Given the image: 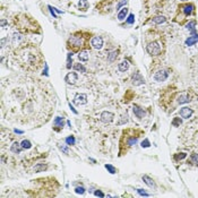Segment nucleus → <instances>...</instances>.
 Masks as SVG:
<instances>
[{
	"label": "nucleus",
	"instance_id": "obj_40",
	"mask_svg": "<svg viewBox=\"0 0 198 198\" xmlns=\"http://www.w3.org/2000/svg\"><path fill=\"white\" fill-rule=\"evenodd\" d=\"M60 149H61V151L64 152L65 154H68V149H67V147L65 146V145H62V146H60Z\"/></svg>",
	"mask_w": 198,
	"mask_h": 198
},
{
	"label": "nucleus",
	"instance_id": "obj_38",
	"mask_svg": "<svg viewBox=\"0 0 198 198\" xmlns=\"http://www.w3.org/2000/svg\"><path fill=\"white\" fill-rule=\"evenodd\" d=\"M137 193L139 194V195H142V196H146V197H148V196H149L148 194L145 193V191L143 190V189H137Z\"/></svg>",
	"mask_w": 198,
	"mask_h": 198
},
{
	"label": "nucleus",
	"instance_id": "obj_7",
	"mask_svg": "<svg viewBox=\"0 0 198 198\" xmlns=\"http://www.w3.org/2000/svg\"><path fill=\"white\" fill-rule=\"evenodd\" d=\"M74 103L77 105H83L87 103V95L86 94H77L74 99Z\"/></svg>",
	"mask_w": 198,
	"mask_h": 198
},
{
	"label": "nucleus",
	"instance_id": "obj_26",
	"mask_svg": "<svg viewBox=\"0 0 198 198\" xmlns=\"http://www.w3.org/2000/svg\"><path fill=\"white\" fill-rule=\"evenodd\" d=\"M105 169L108 170V171L110 172L111 174H114L115 173V168H114V166H112L111 164H105Z\"/></svg>",
	"mask_w": 198,
	"mask_h": 198
},
{
	"label": "nucleus",
	"instance_id": "obj_25",
	"mask_svg": "<svg viewBox=\"0 0 198 198\" xmlns=\"http://www.w3.org/2000/svg\"><path fill=\"white\" fill-rule=\"evenodd\" d=\"M186 156H187L186 153H178V154L174 155V160H176V161H179V160H184Z\"/></svg>",
	"mask_w": 198,
	"mask_h": 198
},
{
	"label": "nucleus",
	"instance_id": "obj_23",
	"mask_svg": "<svg viewBox=\"0 0 198 198\" xmlns=\"http://www.w3.org/2000/svg\"><path fill=\"white\" fill-rule=\"evenodd\" d=\"M74 69H75V70L81 71V73H85V71H86V68L82 64H75V65H74Z\"/></svg>",
	"mask_w": 198,
	"mask_h": 198
},
{
	"label": "nucleus",
	"instance_id": "obj_13",
	"mask_svg": "<svg viewBox=\"0 0 198 198\" xmlns=\"http://www.w3.org/2000/svg\"><path fill=\"white\" fill-rule=\"evenodd\" d=\"M69 42H70V43L73 44L74 47H79V45H81V43H82L81 36H79V35H74V36H71V37H70Z\"/></svg>",
	"mask_w": 198,
	"mask_h": 198
},
{
	"label": "nucleus",
	"instance_id": "obj_10",
	"mask_svg": "<svg viewBox=\"0 0 198 198\" xmlns=\"http://www.w3.org/2000/svg\"><path fill=\"white\" fill-rule=\"evenodd\" d=\"M132 111H134V113H135V115H136L137 118H139V119H142V118H144L145 117V111L143 110V109H140V108H138L137 105H135L134 108H132Z\"/></svg>",
	"mask_w": 198,
	"mask_h": 198
},
{
	"label": "nucleus",
	"instance_id": "obj_20",
	"mask_svg": "<svg viewBox=\"0 0 198 198\" xmlns=\"http://www.w3.org/2000/svg\"><path fill=\"white\" fill-rule=\"evenodd\" d=\"M88 52L86 51V50H84V51H81L79 52V54H78V58H79V60L81 61H87L88 60Z\"/></svg>",
	"mask_w": 198,
	"mask_h": 198
},
{
	"label": "nucleus",
	"instance_id": "obj_11",
	"mask_svg": "<svg viewBox=\"0 0 198 198\" xmlns=\"http://www.w3.org/2000/svg\"><path fill=\"white\" fill-rule=\"evenodd\" d=\"M143 181H144V182L149 187V188L156 189V185H155V182L153 181V179H151L148 176H143Z\"/></svg>",
	"mask_w": 198,
	"mask_h": 198
},
{
	"label": "nucleus",
	"instance_id": "obj_30",
	"mask_svg": "<svg viewBox=\"0 0 198 198\" xmlns=\"http://www.w3.org/2000/svg\"><path fill=\"white\" fill-rule=\"evenodd\" d=\"M137 140H138V139H137V137H134V138H130V139L127 142V145H128V146H132V145H135V144L137 143Z\"/></svg>",
	"mask_w": 198,
	"mask_h": 198
},
{
	"label": "nucleus",
	"instance_id": "obj_14",
	"mask_svg": "<svg viewBox=\"0 0 198 198\" xmlns=\"http://www.w3.org/2000/svg\"><path fill=\"white\" fill-rule=\"evenodd\" d=\"M197 42H198V34H194L186 40V45L190 47V45H194V44L197 43Z\"/></svg>",
	"mask_w": 198,
	"mask_h": 198
},
{
	"label": "nucleus",
	"instance_id": "obj_27",
	"mask_svg": "<svg viewBox=\"0 0 198 198\" xmlns=\"http://www.w3.org/2000/svg\"><path fill=\"white\" fill-rule=\"evenodd\" d=\"M117 54H118V51H113V52H111V53H110V56L108 57V61L112 62L113 60H114V59L117 58Z\"/></svg>",
	"mask_w": 198,
	"mask_h": 198
},
{
	"label": "nucleus",
	"instance_id": "obj_6",
	"mask_svg": "<svg viewBox=\"0 0 198 198\" xmlns=\"http://www.w3.org/2000/svg\"><path fill=\"white\" fill-rule=\"evenodd\" d=\"M91 44H92V47L94 49L100 50L103 47V39L101 36H94L93 39L91 40Z\"/></svg>",
	"mask_w": 198,
	"mask_h": 198
},
{
	"label": "nucleus",
	"instance_id": "obj_15",
	"mask_svg": "<svg viewBox=\"0 0 198 198\" xmlns=\"http://www.w3.org/2000/svg\"><path fill=\"white\" fill-rule=\"evenodd\" d=\"M188 102H190V96H189L188 94H186V93L181 94V95L178 98V103H180V104L188 103Z\"/></svg>",
	"mask_w": 198,
	"mask_h": 198
},
{
	"label": "nucleus",
	"instance_id": "obj_37",
	"mask_svg": "<svg viewBox=\"0 0 198 198\" xmlns=\"http://www.w3.org/2000/svg\"><path fill=\"white\" fill-rule=\"evenodd\" d=\"M149 145H151V143H149V140L148 139H145L144 142H142V147H149Z\"/></svg>",
	"mask_w": 198,
	"mask_h": 198
},
{
	"label": "nucleus",
	"instance_id": "obj_4",
	"mask_svg": "<svg viewBox=\"0 0 198 198\" xmlns=\"http://www.w3.org/2000/svg\"><path fill=\"white\" fill-rule=\"evenodd\" d=\"M114 118V114L112 112H109V111H103L101 113V117H100V120L102 121L103 123H109L111 122Z\"/></svg>",
	"mask_w": 198,
	"mask_h": 198
},
{
	"label": "nucleus",
	"instance_id": "obj_44",
	"mask_svg": "<svg viewBox=\"0 0 198 198\" xmlns=\"http://www.w3.org/2000/svg\"><path fill=\"white\" fill-rule=\"evenodd\" d=\"M69 108H70V109H71V111H73V112H74V113H75V114H77V111H76V110H75V109H74V106H71V104H69Z\"/></svg>",
	"mask_w": 198,
	"mask_h": 198
},
{
	"label": "nucleus",
	"instance_id": "obj_3",
	"mask_svg": "<svg viewBox=\"0 0 198 198\" xmlns=\"http://www.w3.org/2000/svg\"><path fill=\"white\" fill-rule=\"evenodd\" d=\"M169 77V73H168V70H164V69H162V70H159L155 73L154 75V81L156 82H164L166 78Z\"/></svg>",
	"mask_w": 198,
	"mask_h": 198
},
{
	"label": "nucleus",
	"instance_id": "obj_31",
	"mask_svg": "<svg viewBox=\"0 0 198 198\" xmlns=\"http://www.w3.org/2000/svg\"><path fill=\"white\" fill-rule=\"evenodd\" d=\"M20 39H22V36H20L19 34H17V33H15L14 34V36H12V42H14V43H16V42H19L20 41Z\"/></svg>",
	"mask_w": 198,
	"mask_h": 198
},
{
	"label": "nucleus",
	"instance_id": "obj_22",
	"mask_svg": "<svg viewBox=\"0 0 198 198\" xmlns=\"http://www.w3.org/2000/svg\"><path fill=\"white\" fill-rule=\"evenodd\" d=\"M165 20H166V18L164 17V16H156V17H154L152 19V22L155 23V24H162V23H164Z\"/></svg>",
	"mask_w": 198,
	"mask_h": 198
},
{
	"label": "nucleus",
	"instance_id": "obj_17",
	"mask_svg": "<svg viewBox=\"0 0 198 198\" xmlns=\"http://www.w3.org/2000/svg\"><path fill=\"white\" fill-rule=\"evenodd\" d=\"M182 10H184V12H185V15H190L191 12H193V9H194V6L193 5H189V3H187V5H185V6H182Z\"/></svg>",
	"mask_w": 198,
	"mask_h": 198
},
{
	"label": "nucleus",
	"instance_id": "obj_32",
	"mask_svg": "<svg viewBox=\"0 0 198 198\" xmlns=\"http://www.w3.org/2000/svg\"><path fill=\"white\" fill-rule=\"evenodd\" d=\"M79 7H81V8H84V9H86V8L88 7L87 0H81V2H79Z\"/></svg>",
	"mask_w": 198,
	"mask_h": 198
},
{
	"label": "nucleus",
	"instance_id": "obj_45",
	"mask_svg": "<svg viewBox=\"0 0 198 198\" xmlns=\"http://www.w3.org/2000/svg\"><path fill=\"white\" fill-rule=\"evenodd\" d=\"M14 131L16 132V134H23V131H22V130H18V129H15Z\"/></svg>",
	"mask_w": 198,
	"mask_h": 198
},
{
	"label": "nucleus",
	"instance_id": "obj_34",
	"mask_svg": "<svg viewBox=\"0 0 198 198\" xmlns=\"http://www.w3.org/2000/svg\"><path fill=\"white\" fill-rule=\"evenodd\" d=\"M172 125H173L174 127H178V126H180V125H181V120H180V118H174L173 121H172Z\"/></svg>",
	"mask_w": 198,
	"mask_h": 198
},
{
	"label": "nucleus",
	"instance_id": "obj_29",
	"mask_svg": "<svg viewBox=\"0 0 198 198\" xmlns=\"http://www.w3.org/2000/svg\"><path fill=\"white\" fill-rule=\"evenodd\" d=\"M195 26H196V22H195V20H193V22H189L188 24L186 25L187 29H190V31H194V29H195Z\"/></svg>",
	"mask_w": 198,
	"mask_h": 198
},
{
	"label": "nucleus",
	"instance_id": "obj_35",
	"mask_svg": "<svg viewBox=\"0 0 198 198\" xmlns=\"http://www.w3.org/2000/svg\"><path fill=\"white\" fill-rule=\"evenodd\" d=\"M190 160H191V162H193V163L197 164L198 163V154H195V153H194V154H191Z\"/></svg>",
	"mask_w": 198,
	"mask_h": 198
},
{
	"label": "nucleus",
	"instance_id": "obj_19",
	"mask_svg": "<svg viewBox=\"0 0 198 198\" xmlns=\"http://www.w3.org/2000/svg\"><path fill=\"white\" fill-rule=\"evenodd\" d=\"M47 168H48L47 164L39 163V164H36V165L34 166V171L35 172H42V171H44V170H47Z\"/></svg>",
	"mask_w": 198,
	"mask_h": 198
},
{
	"label": "nucleus",
	"instance_id": "obj_5",
	"mask_svg": "<svg viewBox=\"0 0 198 198\" xmlns=\"http://www.w3.org/2000/svg\"><path fill=\"white\" fill-rule=\"evenodd\" d=\"M131 82H132V84H134L135 86H138V85H142V84H145V79L143 78L142 75H140L138 71H136V73L132 74Z\"/></svg>",
	"mask_w": 198,
	"mask_h": 198
},
{
	"label": "nucleus",
	"instance_id": "obj_16",
	"mask_svg": "<svg viewBox=\"0 0 198 198\" xmlns=\"http://www.w3.org/2000/svg\"><path fill=\"white\" fill-rule=\"evenodd\" d=\"M127 14H128V8L127 7H123L122 9L118 12V19H119V20H123L126 18V16H127Z\"/></svg>",
	"mask_w": 198,
	"mask_h": 198
},
{
	"label": "nucleus",
	"instance_id": "obj_2",
	"mask_svg": "<svg viewBox=\"0 0 198 198\" xmlns=\"http://www.w3.org/2000/svg\"><path fill=\"white\" fill-rule=\"evenodd\" d=\"M146 50L152 56H157V54H160V52H161V45H160L157 42H151L146 47Z\"/></svg>",
	"mask_w": 198,
	"mask_h": 198
},
{
	"label": "nucleus",
	"instance_id": "obj_42",
	"mask_svg": "<svg viewBox=\"0 0 198 198\" xmlns=\"http://www.w3.org/2000/svg\"><path fill=\"white\" fill-rule=\"evenodd\" d=\"M49 9H50V11H51V14L53 15V17H54V18H57V15L54 14V8H52L51 6H49Z\"/></svg>",
	"mask_w": 198,
	"mask_h": 198
},
{
	"label": "nucleus",
	"instance_id": "obj_8",
	"mask_svg": "<svg viewBox=\"0 0 198 198\" xmlns=\"http://www.w3.org/2000/svg\"><path fill=\"white\" fill-rule=\"evenodd\" d=\"M77 81H78V76H77L76 73H69V74H67V76L65 77V82H66L67 84H70V85L76 84Z\"/></svg>",
	"mask_w": 198,
	"mask_h": 198
},
{
	"label": "nucleus",
	"instance_id": "obj_18",
	"mask_svg": "<svg viewBox=\"0 0 198 198\" xmlns=\"http://www.w3.org/2000/svg\"><path fill=\"white\" fill-rule=\"evenodd\" d=\"M118 68H119L120 71H126V70H128V68H129V62H128L127 60H123V61H121V62L119 64Z\"/></svg>",
	"mask_w": 198,
	"mask_h": 198
},
{
	"label": "nucleus",
	"instance_id": "obj_12",
	"mask_svg": "<svg viewBox=\"0 0 198 198\" xmlns=\"http://www.w3.org/2000/svg\"><path fill=\"white\" fill-rule=\"evenodd\" d=\"M22 145L19 144V143H17V142H15L14 144L10 146V151L12 152V153H15V154H19L20 153V151H22Z\"/></svg>",
	"mask_w": 198,
	"mask_h": 198
},
{
	"label": "nucleus",
	"instance_id": "obj_9",
	"mask_svg": "<svg viewBox=\"0 0 198 198\" xmlns=\"http://www.w3.org/2000/svg\"><path fill=\"white\" fill-rule=\"evenodd\" d=\"M193 114V109L188 108V106H185L180 110V115L181 118H184V119H189Z\"/></svg>",
	"mask_w": 198,
	"mask_h": 198
},
{
	"label": "nucleus",
	"instance_id": "obj_39",
	"mask_svg": "<svg viewBox=\"0 0 198 198\" xmlns=\"http://www.w3.org/2000/svg\"><path fill=\"white\" fill-rule=\"evenodd\" d=\"M94 195L98 196V197H104V194H103L102 191H100V190H96L95 193H94Z\"/></svg>",
	"mask_w": 198,
	"mask_h": 198
},
{
	"label": "nucleus",
	"instance_id": "obj_21",
	"mask_svg": "<svg viewBox=\"0 0 198 198\" xmlns=\"http://www.w3.org/2000/svg\"><path fill=\"white\" fill-rule=\"evenodd\" d=\"M53 123H54V126H56V127H59V128L64 127V118H61V117H57L56 119H54Z\"/></svg>",
	"mask_w": 198,
	"mask_h": 198
},
{
	"label": "nucleus",
	"instance_id": "obj_46",
	"mask_svg": "<svg viewBox=\"0 0 198 198\" xmlns=\"http://www.w3.org/2000/svg\"><path fill=\"white\" fill-rule=\"evenodd\" d=\"M181 1H187V0H181Z\"/></svg>",
	"mask_w": 198,
	"mask_h": 198
},
{
	"label": "nucleus",
	"instance_id": "obj_24",
	"mask_svg": "<svg viewBox=\"0 0 198 198\" xmlns=\"http://www.w3.org/2000/svg\"><path fill=\"white\" fill-rule=\"evenodd\" d=\"M20 145H22V147L24 149H28V148H31L32 147V144H31V142L29 140H27V139H24L22 143H20Z\"/></svg>",
	"mask_w": 198,
	"mask_h": 198
},
{
	"label": "nucleus",
	"instance_id": "obj_28",
	"mask_svg": "<svg viewBox=\"0 0 198 198\" xmlns=\"http://www.w3.org/2000/svg\"><path fill=\"white\" fill-rule=\"evenodd\" d=\"M66 143L67 145H75V137L74 136H69L66 138Z\"/></svg>",
	"mask_w": 198,
	"mask_h": 198
},
{
	"label": "nucleus",
	"instance_id": "obj_43",
	"mask_svg": "<svg viewBox=\"0 0 198 198\" xmlns=\"http://www.w3.org/2000/svg\"><path fill=\"white\" fill-rule=\"evenodd\" d=\"M44 66H45V70H44V75H45V76H48V65L47 64H45V65H44Z\"/></svg>",
	"mask_w": 198,
	"mask_h": 198
},
{
	"label": "nucleus",
	"instance_id": "obj_36",
	"mask_svg": "<svg viewBox=\"0 0 198 198\" xmlns=\"http://www.w3.org/2000/svg\"><path fill=\"white\" fill-rule=\"evenodd\" d=\"M75 191H76L77 194H81V195H82V194L85 193V189H84L83 187H77V188L75 189Z\"/></svg>",
	"mask_w": 198,
	"mask_h": 198
},
{
	"label": "nucleus",
	"instance_id": "obj_1",
	"mask_svg": "<svg viewBox=\"0 0 198 198\" xmlns=\"http://www.w3.org/2000/svg\"><path fill=\"white\" fill-rule=\"evenodd\" d=\"M18 58L23 65H25L27 68H32L33 70H36L41 65V56L36 52V49L34 47H27L22 49L18 52Z\"/></svg>",
	"mask_w": 198,
	"mask_h": 198
},
{
	"label": "nucleus",
	"instance_id": "obj_41",
	"mask_svg": "<svg viewBox=\"0 0 198 198\" xmlns=\"http://www.w3.org/2000/svg\"><path fill=\"white\" fill-rule=\"evenodd\" d=\"M126 3H127V0H122V1H121V2H120V3H118V6H117V9H119V8L121 7V6L126 5Z\"/></svg>",
	"mask_w": 198,
	"mask_h": 198
},
{
	"label": "nucleus",
	"instance_id": "obj_33",
	"mask_svg": "<svg viewBox=\"0 0 198 198\" xmlns=\"http://www.w3.org/2000/svg\"><path fill=\"white\" fill-rule=\"evenodd\" d=\"M134 22H135V16H134V14H130L127 18V23L131 25V24H134Z\"/></svg>",
	"mask_w": 198,
	"mask_h": 198
}]
</instances>
